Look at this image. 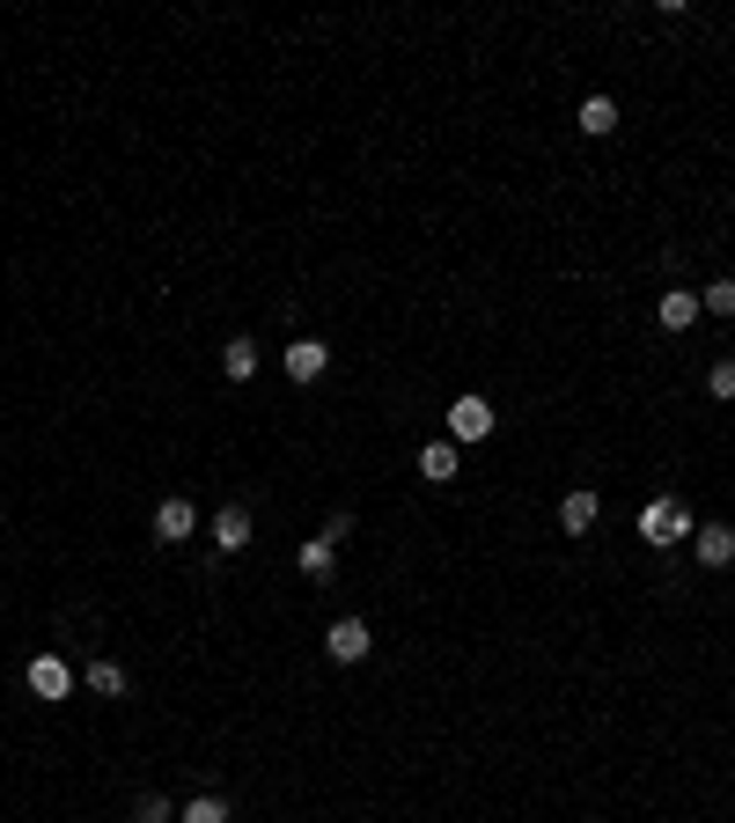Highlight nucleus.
Segmentation results:
<instances>
[{"label": "nucleus", "mask_w": 735, "mask_h": 823, "mask_svg": "<svg viewBox=\"0 0 735 823\" xmlns=\"http://www.w3.org/2000/svg\"><path fill=\"white\" fill-rule=\"evenodd\" d=\"M691 530H699V522H691V508L677 500V493H662V500H647V508H640V544H655V552L685 544Z\"/></svg>", "instance_id": "1"}, {"label": "nucleus", "mask_w": 735, "mask_h": 823, "mask_svg": "<svg viewBox=\"0 0 735 823\" xmlns=\"http://www.w3.org/2000/svg\"><path fill=\"white\" fill-rule=\"evenodd\" d=\"M368 647H375V640H368V618H339V625L324 632V654H331L339 669H353V662H368Z\"/></svg>", "instance_id": "2"}, {"label": "nucleus", "mask_w": 735, "mask_h": 823, "mask_svg": "<svg viewBox=\"0 0 735 823\" xmlns=\"http://www.w3.org/2000/svg\"><path fill=\"white\" fill-rule=\"evenodd\" d=\"M493 435V405L486 397H456L449 405V441H486Z\"/></svg>", "instance_id": "3"}, {"label": "nucleus", "mask_w": 735, "mask_h": 823, "mask_svg": "<svg viewBox=\"0 0 735 823\" xmlns=\"http://www.w3.org/2000/svg\"><path fill=\"white\" fill-rule=\"evenodd\" d=\"M691 552H699V566L721 574V566L735 559V530H728V522H699V530H691Z\"/></svg>", "instance_id": "4"}, {"label": "nucleus", "mask_w": 735, "mask_h": 823, "mask_svg": "<svg viewBox=\"0 0 735 823\" xmlns=\"http://www.w3.org/2000/svg\"><path fill=\"white\" fill-rule=\"evenodd\" d=\"M192 530H199V508L184 500V493H170V500L155 508V537H162V544H184Z\"/></svg>", "instance_id": "5"}, {"label": "nucleus", "mask_w": 735, "mask_h": 823, "mask_svg": "<svg viewBox=\"0 0 735 823\" xmlns=\"http://www.w3.org/2000/svg\"><path fill=\"white\" fill-rule=\"evenodd\" d=\"M280 361H287V375H294V383H317L324 368H331V346H324V339H294L287 353H280Z\"/></svg>", "instance_id": "6"}, {"label": "nucleus", "mask_w": 735, "mask_h": 823, "mask_svg": "<svg viewBox=\"0 0 735 823\" xmlns=\"http://www.w3.org/2000/svg\"><path fill=\"white\" fill-rule=\"evenodd\" d=\"M30 691H37V699H67V691H74V669L59 662V654H37V662H30Z\"/></svg>", "instance_id": "7"}, {"label": "nucleus", "mask_w": 735, "mask_h": 823, "mask_svg": "<svg viewBox=\"0 0 735 823\" xmlns=\"http://www.w3.org/2000/svg\"><path fill=\"white\" fill-rule=\"evenodd\" d=\"M596 515H603L596 493H566V500H559V530L566 537H588V530H596Z\"/></svg>", "instance_id": "8"}, {"label": "nucleus", "mask_w": 735, "mask_h": 823, "mask_svg": "<svg viewBox=\"0 0 735 823\" xmlns=\"http://www.w3.org/2000/svg\"><path fill=\"white\" fill-rule=\"evenodd\" d=\"M294 566H302L309 582H331V574H339V544H331V537H309V544L294 552Z\"/></svg>", "instance_id": "9"}, {"label": "nucleus", "mask_w": 735, "mask_h": 823, "mask_svg": "<svg viewBox=\"0 0 735 823\" xmlns=\"http://www.w3.org/2000/svg\"><path fill=\"white\" fill-rule=\"evenodd\" d=\"M699 316H706V309H699V294H691V288H669V294H662V331H691Z\"/></svg>", "instance_id": "10"}, {"label": "nucleus", "mask_w": 735, "mask_h": 823, "mask_svg": "<svg viewBox=\"0 0 735 823\" xmlns=\"http://www.w3.org/2000/svg\"><path fill=\"white\" fill-rule=\"evenodd\" d=\"M250 544V508H220L214 515V552H244Z\"/></svg>", "instance_id": "11"}, {"label": "nucleus", "mask_w": 735, "mask_h": 823, "mask_svg": "<svg viewBox=\"0 0 735 823\" xmlns=\"http://www.w3.org/2000/svg\"><path fill=\"white\" fill-rule=\"evenodd\" d=\"M220 375H228V383H250V375H258V346L228 339V346H220Z\"/></svg>", "instance_id": "12"}, {"label": "nucleus", "mask_w": 735, "mask_h": 823, "mask_svg": "<svg viewBox=\"0 0 735 823\" xmlns=\"http://www.w3.org/2000/svg\"><path fill=\"white\" fill-rule=\"evenodd\" d=\"M419 471H427V485H449L456 478V441H427V449H419Z\"/></svg>", "instance_id": "13"}, {"label": "nucleus", "mask_w": 735, "mask_h": 823, "mask_svg": "<svg viewBox=\"0 0 735 823\" xmlns=\"http://www.w3.org/2000/svg\"><path fill=\"white\" fill-rule=\"evenodd\" d=\"M81 684H89L97 699H125V684H133V677H125L118 662H89V669H81Z\"/></svg>", "instance_id": "14"}, {"label": "nucleus", "mask_w": 735, "mask_h": 823, "mask_svg": "<svg viewBox=\"0 0 735 823\" xmlns=\"http://www.w3.org/2000/svg\"><path fill=\"white\" fill-rule=\"evenodd\" d=\"M574 125H581V133H596V140H603V133H611V125H618V103H611V97H588L581 111H574Z\"/></svg>", "instance_id": "15"}, {"label": "nucleus", "mask_w": 735, "mask_h": 823, "mask_svg": "<svg viewBox=\"0 0 735 823\" xmlns=\"http://www.w3.org/2000/svg\"><path fill=\"white\" fill-rule=\"evenodd\" d=\"M177 823H228V801H220V794H192Z\"/></svg>", "instance_id": "16"}, {"label": "nucleus", "mask_w": 735, "mask_h": 823, "mask_svg": "<svg viewBox=\"0 0 735 823\" xmlns=\"http://www.w3.org/2000/svg\"><path fill=\"white\" fill-rule=\"evenodd\" d=\"M699 309H713V316H735V280H713V288H699Z\"/></svg>", "instance_id": "17"}, {"label": "nucleus", "mask_w": 735, "mask_h": 823, "mask_svg": "<svg viewBox=\"0 0 735 823\" xmlns=\"http://www.w3.org/2000/svg\"><path fill=\"white\" fill-rule=\"evenodd\" d=\"M706 390L728 405V397H735V361H713V368H706Z\"/></svg>", "instance_id": "18"}, {"label": "nucleus", "mask_w": 735, "mask_h": 823, "mask_svg": "<svg viewBox=\"0 0 735 823\" xmlns=\"http://www.w3.org/2000/svg\"><path fill=\"white\" fill-rule=\"evenodd\" d=\"M133 823H170V801H162V794H140V801H133Z\"/></svg>", "instance_id": "19"}]
</instances>
